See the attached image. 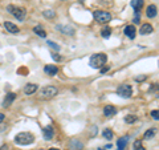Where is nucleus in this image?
Returning <instances> with one entry per match:
<instances>
[{
	"label": "nucleus",
	"mask_w": 159,
	"mask_h": 150,
	"mask_svg": "<svg viewBox=\"0 0 159 150\" xmlns=\"http://www.w3.org/2000/svg\"><path fill=\"white\" fill-rule=\"evenodd\" d=\"M48 150H58V149H56V147H50V149H48Z\"/></svg>",
	"instance_id": "nucleus-33"
},
{
	"label": "nucleus",
	"mask_w": 159,
	"mask_h": 150,
	"mask_svg": "<svg viewBox=\"0 0 159 150\" xmlns=\"http://www.w3.org/2000/svg\"><path fill=\"white\" fill-rule=\"evenodd\" d=\"M57 93H58V89L56 88V86L48 85V86H44V88L40 89L39 94L41 98H52V97H54Z\"/></svg>",
	"instance_id": "nucleus-3"
},
{
	"label": "nucleus",
	"mask_w": 159,
	"mask_h": 150,
	"mask_svg": "<svg viewBox=\"0 0 159 150\" xmlns=\"http://www.w3.org/2000/svg\"><path fill=\"white\" fill-rule=\"evenodd\" d=\"M156 14H158V9H156V7L154 6V4L148 6V7H147V9H146V16L150 17V19L155 17V16H156Z\"/></svg>",
	"instance_id": "nucleus-10"
},
{
	"label": "nucleus",
	"mask_w": 159,
	"mask_h": 150,
	"mask_svg": "<svg viewBox=\"0 0 159 150\" xmlns=\"http://www.w3.org/2000/svg\"><path fill=\"white\" fill-rule=\"evenodd\" d=\"M44 72L47 73L48 76H56L58 72V68L56 67V65H45Z\"/></svg>",
	"instance_id": "nucleus-8"
},
{
	"label": "nucleus",
	"mask_w": 159,
	"mask_h": 150,
	"mask_svg": "<svg viewBox=\"0 0 159 150\" xmlns=\"http://www.w3.org/2000/svg\"><path fill=\"white\" fill-rule=\"evenodd\" d=\"M0 150H8V146L7 145H3V146L0 147Z\"/></svg>",
	"instance_id": "nucleus-32"
},
{
	"label": "nucleus",
	"mask_w": 159,
	"mask_h": 150,
	"mask_svg": "<svg viewBox=\"0 0 159 150\" xmlns=\"http://www.w3.org/2000/svg\"><path fill=\"white\" fill-rule=\"evenodd\" d=\"M4 27L9 33H19V31H20L19 29V27H16V25L13 24V23H11V22H5Z\"/></svg>",
	"instance_id": "nucleus-11"
},
{
	"label": "nucleus",
	"mask_w": 159,
	"mask_h": 150,
	"mask_svg": "<svg viewBox=\"0 0 159 150\" xmlns=\"http://www.w3.org/2000/svg\"><path fill=\"white\" fill-rule=\"evenodd\" d=\"M131 7L135 9V14H139L143 7V0H131Z\"/></svg>",
	"instance_id": "nucleus-13"
},
{
	"label": "nucleus",
	"mask_w": 159,
	"mask_h": 150,
	"mask_svg": "<svg viewBox=\"0 0 159 150\" xmlns=\"http://www.w3.org/2000/svg\"><path fill=\"white\" fill-rule=\"evenodd\" d=\"M102 136L105 137L106 139H111L113 138V131H111L110 129H105V130L102 131Z\"/></svg>",
	"instance_id": "nucleus-25"
},
{
	"label": "nucleus",
	"mask_w": 159,
	"mask_h": 150,
	"mask_svg": "<svg viewBox=\"0 0 159 150\" xmlns=\"http://www.w3.org/2000/svg\"><path fill=\"white\" fill-rule=\"evenodd\" d=\"M134 150H146L142 145V139H137L134 142Z\"/></svg>",
	"instance_id": "nucleus-24"
},
{
	"label": "nucleus",
	"mask_w": 159,
	"mask_h": 150,
	"mask_svg": "<svg viewBox=\"0 0 159 150\" xmlns=\"http://www.w3.org/2000/svg\"><path fill=\"white\" fill-rule=\"evenodd\" d=\"M7 11L11 12V14H12L17 20H20V22H23V20L25 19V14H26V12L24 11L23 8H17V7H13V6H8L7 7Z\"/></svg>",
	"instance_id": "nucleus-4"
},
{
	"label": "nucleus",
	"mask_w": 159,
	"mask_h": 150,
	"mask_svg": "<svg viewBox=\"0 0 159 150\" xmlns=\"http://www.w3.org/2000/svg\"><path fill=\"white\" fill-rule=\"evenodd\" d=\"M70 146H72V150H81L82 149V144L80 141H77V139H73V141L70 142Z\"/></svg>",
	"instance_id": "nucleus-20"
},
{
	"label": "nucleus",
	"mask_w": 159,
	"mask_h": 150,
	"mask_svg": "<svg viewBox=\"0 0 159 150\" xmlns=\"http://www.w3.org/2000/svg\"><path fill=\"white\" fill-rule=\"evenodd\" d=\"M42 15H44L45 19H53V17L56 16V14L52 11V9H45V11L42 12Z\"/></svg>",
	"instance_id": "nucleus-23"
},
{
	"label": "nucleus",
	"mask_w": 159,
	"mask_h": 150,
	"mask_svg": "<svg viewBox=\"0 0 159 150\" xmlns=\"http://www.w3.org/2000/svg\"><path fill=\"white\" fill-rule=\"evenodd\" d=\"M52 59L54 61H61V56H58L57 53H52Z\"/></svg>",
	"instance_id": "nucleus-29"
},
{
	"label": "nucleus",
	"mask_w": 159,
	"mask_h": 150,
	"mask_svg": "<svg viewBox=\"0 0 159 150\" xmlns=\"http://www.w3.org/2000/svg\"><path fill=\"white\" fill-rule=\"evenodd\" d=\"M106 61H107V56H106L105 53H95L90 57L89 64H90V67L94 68V69H101V68L106 64Z\"/></svg>",
	"instance_id": "nucleus-1"
},
{
	"label": "nucleus",
	"mask_w": 159,
	"mask_h": 150,
	"mask_svg": "<svg viewBox=\"0 0 159 150\" xmlns=\"http://www.w3.org/2000/svg\"><path fill=\"white\" fill-rule=\"evenodd\" d=\"M47 44L50 47V48H53V49H54V51H60V47H58L57 44L54 43V41H50V40H48V41H47Z\"/></svg>",
	"instance_id": "nucleus-27"
},
{
	"label": "nucleus",
	"mask_w": 159,
	"mask_h": 150,
	"mask_svg": "<svg viewBox=\"0 0 159 150\" xmlns=\"http://www.w3.org/2000/svg\"><path fill=\"white\" fill-rule=\"evenodd\" d=\"M57 29H60L62 33L65 35H69V36H73L74 35V29L70 27H64V25H57Z\"/></svg>",
	"instance_id": "nucleus-17"
},
{
	"label": "nucleus",
	"mask_w": 159,
	"mask_h": 150,
	"mask_svg": "<svg viewBox=\"0 0 159 150\" xmlns=\"http://www.w3.org/2000/svg\"><path fill=\"white\" fill-rule=\"evenodd\" d=\"M151 117H153L154 120L159 121V110H153V112H151Z\"/></svg>",
	"instance_id": "nucleus-28"
},
{
	"label": "nucleus",
	"mask_w": 159,
	"mask_h": 150,
	"mask_svg": "<svg viewBox=\"0 0 159 150\" xmlns=\"http://www.w3.org/2000/svg\"><path fill=\"white\" fill-rule=\"evenodd\" d=\"M37 90V85L36 84H26L24 88V93L25 94H33Z\"/></svg>",
	"instance_id": "nucleus-15"
},
{
	"label": "nucleus",
	"mask_w": 159,
	"mask_h": 150,
	"mask_svg": "<svg viewBox=\"0 0 159 150\" xmlns=\"http://www.w3.org/2000/svg\"><path fill=\"white\" fill-rule=\"evenodd\" d=\"M33 32L36 33V35H39L40 37H45V36H47L45 31H44V29H41V27H40V25H37V27H34V28H33Z\"/></svg>",
	"instance_id": "nucleus-21"
},
{
	"label": "nucleus",
	"mask_w": 159,
	"mask_h": 150,
	"mask_svg": "<svg viewBox=\"0 0 159 150\" xmlns=\"http://www.w3.org/2000/svg\"><path fill=\"white\" fill-rule=\"evenodd\" d=\"M98 150H105V149H98Z\"/></svg>",
	"instance_id": "nucleus-34"
},
{
	"label": "nucleus",
	"mask_w": 159,
	"mask_h": 150,
	"mask_svg": "<svg viewBox=\"0 0 159 150\" xmlns=\"http://www.w3.org/2000/svg\"><path fill=\"white\" fill-rule=\"evenodd\" d=\"M42 134H44V138L47 139V141H49V139L53 138V136H54V131H53V128L52 126H45L44 129H42Z\"/></svg>",
	"instance_id": "nucleus-7"
},
{
	"label": "nucleus",
	"mask_w": 159,
	"mask_h": 150,
	"mask_svg": "<svg viewBox=\"0 0 159 150\" xmlns=\"http://www.w3.org/2000/svg\"><path fill=\"white\" fill-rule=\"evenodd\" d=\"M15 98H16V94L15 93H8L7 97H5V100L3 101V106H4V108L5 106H9V105L13 102V100H15Z\"/></svg>",
	"instance_id": "nucleus-16"
},
{
	"label": "nucleus",
	"mask_w": 159,
	"mask_h": 150,
	"mask_svg": "<svg viewBox=\"0 0 159 150\" xmlns=\"http://www.w3.org/2000/svg\"><path fill=\"white\" fill-rule=\"evenodd\" d=\"M117 94H118L119 97H123V98H129V97H131V94H132V88L130 85H127V84H123V85L118 86Z\"/></svg>",
	"instance_id": "nucleus-6"
},
{
	"label": "nucleus",
	"mask_w": 159,
	"mask_h": 150,
	"mask_svg": "<svg viewBox=\"0 0 159 150\" xmlns=\"http://www.w3.org/2000/svg\"><path fill=\"white\" fill-rule=\"evenodd\" d=\"M109 70V67H103L102 69H101V73H106Z\"/></svg>",
	"instance_id": "nucleus-30"
},
{
	"label": "nucleus",
	"mask_w": 159,
	"mask_h": 150,
	"mask_svg": "<svg viewBox=\"0 0 159 150\" xmlns=\"http://www.w3.org/2000/svg\"><path fill=\"white\" fill-rule=\"evenodd\" d=\"M115 113H117V109L113 105H106V106L103 108V114H105L106 117H113Z\"/></svg>",
	"instance_id": "nucleus-9"
},
{
	"label": "nucleus",
	"mask_w": 159,
	"mask_h": 150,
	"mask_svg": "<svg viewBox=\"0 0 159 150\" xmlns=\"http://www.w3.org/2000/svg\"><path fill=\"white\" fill-rule=\"evenodd\" d=\"M110 33H111V29L109 27H106L105 29L102 31V32H101V35H102V37H105V39H107L109 36H110Z\"/></svg>",
	"instance_id": "nucleus-26"
},
{
	"label": "nucleus",
	"mask_w": 159,
	"mask_h": 150,
	"mask_svg": "<svg viewBox=\"0 0 159 150\" xmlns=\"http://www.w3.org/2000/svg\"><path fill=\"white\" fill-rule=\"evenodd\" d=\"M93 16H94L95 22L98 23H107L111 20V14H109L106 11H95L93 14Z\"/></svg>",
	"instance_id": "nucleus-5"
},
{
	"label": "nucleus",
	"mask_w": 159,
	"mask_h": 150,
	"mask_svg": "<svg viewBox=\"0 0 159 150\" xmlns=\"http://www.w3.org/2000/svg\"><path fill=\"white\" fill-rule=\"evenodd\" d=\"M81 1H82V0H81Z\"/></svg>",
	"instance_id": "nucleus-35"
},
{
	"label": "nucleus",
	"mask_w": 159,
	"mask_h": 150,
	"mask_svg": "<svg viewBox=\"0 0 159 150\" xmlns=\"http://www.w3.org/2000/svg\"><path fill=\"white\" fill-rule=\"evenodd\" d=\"M127 141H129V137H122V138L118 139V142H117V145H118V150H125V147H126L127 145Z\"/></svg>",
	"instance_id": "nucleus-18"
},
{
	"label": "nucleus",
	"mask_w": 159,
	"mask_h": 150,
	"mask_svg": "<svg viewBox=\"0 0 159 150\" xmlns=\"http://www.w3.org/2000/svg\"><path fill=\"white\" fill-rule=\"evenodd\" d=\"M155 133H156V129H155V128H151V129H148V130L145 133V136H143V138H145V139H150L151 137H154V136H155Z\"/></svg>",
	"instance_id": "nucleus-19"
},
{
	"label": "nucleus",
	"mask_w": 159,
	"mask_h": 150,
	"mask_svg": "<svg viewBox=\"0 0 159 150\" xmlns=\"http://www.w3.org/2000/svg\"><path fill=\"white\" fill-rule=\"evenodd\" d=\"M34 137L32 133H28V131H23V133H19L17 136L15 137V142L19 145H31L33 144Z\"/></svg>",
	"instance_id": "nucleus-2"
},
{
	"label": "nucleus",
	"mask_w": 159,
	"mask_h": 150,
	"mask_svg": "<svg viewBox=\"0 0 159 150\" xmlns=\"http://www.w3.org/2000/svg\"><path fill=\"white\" fill-rule=\"evenodd\" d=\"M137 120H138V117L134 114H127L126 117H125V122L126 123H134Z\"/></svg>",
	"instance_id": "nucleus-22"
},
{
	"label": "nucleus",
	"mask_w": 159,
	"mask_h": 150,
	"mask_svg": "<svg viewBox=\"0 0 159 150\" xmlns=\"http://www.w3.org/2000/svg\"><path fill=\"white\" fill-rule=\"evenodd\" d=\"M139 32H140V35H150V33L153 32V25L146 23V24H143L142 27H140Z\"/></svg>",
	"instance_id": "nucleus-14"
},
{
	"label": "nucleus",
	"mask_w": 159,
	"mask_h": 150,
	"mask_svg": "<svg viewBox=\"0 0 159 150\" xmlns=\"http://www.w3.org/2000/svg\"><path fill=\"white\" fill-rule=\"evenodd\" d=\"M123 33L129 39H134L135 37V27H134V25H127V27H125Z\"/></svg>",
	"instance_id": "nucleus-12"
},
{
	"label": "nucleus",
	"mask_w": 159,
	"mask_h": 150,
	"mask_svg": "<svg viewBox=\"0 0 159 150\" xmlns=\"http://www.w3.org/2000/svg\"><path fill=\"white\" fill-rule=\"evenodd\" d=\"M4 118H5V116L3 114V113H0V123H1L3 121H4Z\"/></svg>",
	"instance_id": "nucleus-31"
}]
</instances>
